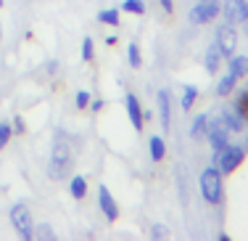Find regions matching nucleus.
Instances as JSON below:
<instances>
[{"label": "nucleus", "instance_id": "5", "mask_svg": "<svg viewBox=\"0 0 248 241\" xmlns=\"http://www.w3.org/2000/svg\"><path fill=\"white\" fill-rule=\"evenodd\" d=\"M219 0H198L196 5L190 8V14H187V19H190V24L196 27H203V24H211V21L219 19Z\"/></svg>", "mask_w": 248, "mask_h": 241}, {"label": "nucleus", "instance_id": "14", "mask_svg": "<svg viewBox=\"0 0 248 241\" xmlns=\"http://www.w3.org/2000/svg\"><path fill=\"white\" fill-rule=\"evenodd\" d=\"M227 72H232L235 77H248V56H240V53H235V56H230L227 58Z\"/></svg>", "mask_w": 248, "mask_h": 241}, {"label": "nucleus", "instance_id": "33", "mask_svg": "<svg viewBox=\"0 0 248 241\" xmlns=\"http://www.w3.org/2000/svg\"><path fill=\"white\" fill-rule=\"evenodd\" d=\"M0 43H3V24H0Z\"/></svg>", "mask_w": 248, "mask_h": 241}, {"label": "nucleus", "instance_id": "19", "mask_svg": "<svg viewBox=\"0 0 248 241\" xmlns=\"http://www.w3.org/2000/svg\"><path fill=\"white\" fill-rule=\"evenodd\" d=\"M196 101H198V87L196 85H185L182 87V98H180L182 111H190L193 106H196Z\"/></svg>", "mask_w": 248, "mask_h": 241}, {"label": "nucleus", "instance_id": "35", "mask_svg": "<svg viewBox=\"0 0 248 241\" xmlns=\"http://www.w3.org/2000/svg\"><path fill=\"white\" fill-rule=\"evenodd\" d=\"M0 8H3V0H0Z\"/></svg>", "mask_w": 248, "mask_h": 241}, {"label": "nucleus", "instance_id": "15", "mask_svg": "<svg viewBox=\"0 0 248 241\" xmlns=\"http://www.w3.org/2000/svg\"><path fill=\"white\" fill-rule=\"evenodd\" d=\"M235 87H238V77H235L232 72H227V74H222V77H219V82H217V96L227 98V96H232V93H235Z\"/></svg>", "mask_w": 248, "mask_h": 241}, {"label": "nucleus", "instance_id": "28", "mask_svg": "<svg viewBox=\"0 0 248 241\" xmlns=\"http://www.w3.org/2000/svg\"><path fill=\"white\" fill-rule=\"evenodd\" d=\"M11 130H14L16 135H24V133H27L24 117H19V114H16V117H14V122H11Z\"/></svg>", "mask_w": 248, "mask_h": 241}, {"label": "nucleus", "instance_id": "26", "mask_svg": "<svg viewBox=\"0 0 248 241\" xmlns=\"http://www.w3.org/2000/svg\"><path fill=\"white\" fill-rule=\"evenodd\" d=\"M11 138H14V130H11V125H8V122H0V151L8 146Z\"/></svg>", "mask_w": 248, "mask_h": 241}, {"label": "nucleus", "instance_id": "10", "mask_svg": "<svg viewBox=\"0 0 248 241\" xmlns=\"http://www.w3.org/2000/svg\"><path fill=\"white\" fill-rule=\"evenodd\" d=\"M156 103H158V122H161L164 133H169V127H172V93L167 87H161L156 93Z\"/></svg>", "mask_w": 248, "mask_h": 241}, {"label": "nucleus", "instance_id": "18", "mask_svg": "<svg viewBox=\"0 0 248 241\" xmlns=\"http://www.w3.org/2000/svg\"><path fill=\"white\" fill-rule=\"evenodd\" d=\"M206 127H209V114H196V120H193V125H190V138L203 140Z\"/></svg>", "mask_w": 248, "mask_h": 241}, {"label": "nucleus", "instance_id": "3", "mask_svg": "<svg viewBox=\"0 0 248 241\" xmlns=\"http://www.w3.org/2000/svg\"><path fill=\"white\" fill-rule=\"evenodd\" d=\"M246 146L243 143H232L230 140L227 146H222L219 151H214V156H211V164H214L217 170H219L222 175H232L235 170L240 167V164L246 162Z\"/></svg>", "mask_w": 248, "mask_h": 241}, {"label": "nucleus", "instance_id": "34", "mask_svg": "<svg viewBox=\"0 0 248 241\" xmlns=\"http://www.w3.org/2000/svg\"><path fill=\"white\" fill-rule=\"evenodd\" d=\"M243 146H246V151H248V135H246V140H243Z\"/></svg>", "mask_w": 248, "mask_h": 241}, {"label": "nucleus", "instance_id": "21", "mask_svg": "<svg viewBox=\"0 0 248 241\" xmlns=\"http://www.w3.org/2000/svg\"><path fill=\"white\" fill-rule=\"evenodd\" d=\"M232 109L238 111L240 117H243V120H246V125H248V87H246V90H240L238 96H235Z\"/></svg>", "mask_w": 248, "mask_h": 241}, {"label": "nucleus", "instance_id": "20", "mask_svg": "<svg viewBox=\"0 0 248 241\" xmlns=\"http://www.w3.org/2000/svg\"><path fill=\"white\" fill-rule=\"evenodd\" d=\"M98 21L106 27H119L122 24V16H119V8H103L98 11Z\"/></svg>", "mask_w": 248, "mask_h": 241}, {"label": "nucleus", "instance_id": "31", "mask_svg": "<svg viewBox=\"0 0 248 241\" xmlns=\"http://www.w3.org/2000/svg\"><path fill=\"white\" fill-rule=\"evenodd\" d=\"M87 109L95 111V114H98V111L103 109V98H90V106H87Z\"/></svg>", "mask_w": 248, "mask_h": 241}, {"label": "nucleus", "instance_id": "30", "mask_svg": "<svg viewBox=\"0 0 248 241\" xmlns=\"http://www.w3.org/2000/svg\"><path fill=\"white\" fill-rule=\"evenodd\" d=\"M158 5H161L164 14H172L174 11V0H158Z\"/></svg>", "mask_w": 248, "mask_h": 241}, {"label": "nucleus", "instance_id": "24", "mask_svg": "<svg viewBox=\"0 0 248 241\" xmlns=\"http://www.w3.org/2000/svg\"><path fill=\"white\" fill-rule=\"evenodd\" d=\"M93 58H95V43H93V37H82V61L90 64Z\"/></svg>", "mask_w": 248, "mask_h": 241}, {"label": "nucleus", "instance_id": "4", "mask_svg": "<svg viewBox=\"0 0 248 241\" xmlns=\"http://www.w3.org/2000/svg\"><path fill=\"white\" fill-rule=\"evenodd\" d=\"M8 220L14 225V231L19 233L21 239H32V231H34V220H32V212L24 202H16L8 212Z\"/></svg>", "mask_w": 248, "mask_h": 241}, {"label": "nucleus", "instance_id": "1", "mask_svg": "<svg viewBox=\"0 0 248 241\" xmlns=\"http://www.w3.org/2000/svg\"><path fill=\"white\" fill-rule=\"evenodd\" d=\"M74 167V151H72V140L63 130L56 133V140H53V151H50V162H48V175L50 180H63L72 175Z\"/></svg>", "mask_w": 248, "mask_h": 241}, {"label": "nucleus", "instance_id": "25", "mask_svg": "<svg viewBox=\"0 0 248 241\" xmlns=\"http://www.w3.org/2000/svg\"><path fill=\"white\" fill-rule=\"evenodd\" d=\"M32 239H56V233H53V228L48 223H37L32 231Z\"/></svg>", "mask_w": 248, "mask_h": 241}, {"label": "nucleus", "instance_id": "23", "mask_svg": "<svg viewBox=\"0 0 248 241\" xmlns=\"http://www.w3.org/2000/svg\"><path fill=\"white\" fill-rule=\"evenodd\" d=\"M119 11H124V14H132V16H143L145 14V0H124Z\"/></svg>", "mask_w": 248, "mask_h": 241}, {"label": "nucleus", "instance_id": "16", "mask_svg": "<svg viewBox=\"0 0 248 241\" xmlns=\"http://www.w3.org/2000/svg\"><path fill=\"white\" fill-rule=\"evenodd\" d=\"M69 193H72V199H77V202H82L87 196V178L85 175H72L69 178Z\"/></svg>", "mask_w": 248, "mask_h": 241}, {"label": "nucleus", "instance_id": "2", "mask_svg": "<svg viewBox=\"0 0 248 241\" xmlns=\"http://www.w3.org/2000/svg\"><path fill=\"white\" fill-rule=\"evenodd\" d=\"M198 191H201V196H203V202L211 204V207H219V204L224 202V175L214 167V164H209V167L201 170Z\"/></svg>", "mask_w": 248, "mask_h": 241}, {"label": "nucleus", "instance_id": "7", "mask_svg": "<svg viewBox=\"0 0 248 241\" xmlns=\"http://www.w3.org/2000/svg\"><path fill=\"white\" fill-rule=\"evenodd\" d=\"M230 133L227 130V125L222 122V117H211L209 114V127H206V135L203 138L209 140V146H211V151H219L222 146H227L230 143Z\"/></svg>", "mask_w": 248, "mask_h": 241}, {"label": "nucleus", "instance_id": "32", "mask_svg": "<svg viewBox=\"0 0 248 241\" xmlns=\"http://www.w3.org/2000/svg\"><path fill=\"white\" fill-rule=\"evenodd\" d=\"M219 241H230V233H224V231H219V236H217Z\"/></svg>", "mask_w": 248, "mask_h": 241}, {"label": "nucleus", "instance_id": "27", "mask_svg": "<svg viewBox=\"0 0 248 241\" xmlns=\"http://www.w3.org/2000/svg\"><path fill=\"white\" fill-rule=\"evenodd\" d=\"M90 93H87V90H77V96H74V106L77 109H87V106H90Z\"/></svg>", "mask_w": 248, "mask_h": 241}, {"label": "nucleus", "instance_id": "29", "mask_svg": "<svg viewBox=\"0 0 248 241\" xmlns=\"http://www.w3.org/2000/svg\"><path fill=\"white\" fill-rule=\"evenodd\" d=\"M151 236L153 239H164V236H167V228H164V225H153L151 228Z\"/></svg>", "mask_w": 248, "mask_h": 241}, {"label": "nucleus", "instance_id": "22", "mask_svg": "<svg viewBox=\"0 0 248 241\" xmlns=\"http://www.w3.org/2000/svg\"><path fill=\"white\" fill-rule=\"evenodd\" d=\"M127 61L132 69H140L143 67V53H140V45L138 43H129L127 45Z\"/></svg>", "mask_w": 248, "mask_h": 241}, {"label": "nucleus", "instance_id": "8", "mask_svg": "<svg viewBox=\"0 0 248 241\" xmlns=\"http://www.w3.org/2000/svg\"><path fill=\"white\" fill-rule=\"evenodd\" d=\"M219 16L230 24H246L248 21V0H222L219 3Z\"/></svg>", "mask_w": 248, "mask_h": 241}, {"label": "nucleus", "instance_id": "9", "mask_svg": "<svg viewBox=\"0 0 248 241\" xmlns=\"http://www.w3.org/2000/svg\"><path fill=\"white\" fill-rule=\"evenodd\" d=\"M98 207H100V215L108 223L119 220V204H116L114 193L108 191V186H98Z\"/></svg>", "mask_w": 248, "mask_h": 241}, {"label": "nucleus", "instance_id": "13", "mask_svg": "<svg viewBox=\"0 0 248 241\" xmlns=\"http://www.w3.org/2000/svg\"><path fill=\"white\" fill-rule=\"evenodd\" d=\"M219 117H222V122L227 125V130L232 133V135L246 130V120H243V117H240L235 109H224V111H219Z\"/></svg>", "mask_w": 248, "mask_h": 241}, {"label": "nucleus", "instance_id": "17", "mask_svg": "<svg viewBox=\"0 0 248 241\" xmlns=\"http://www.w3.org/2000/svg\"><path fill=\"white\" fill-rule=\"evenodd\" d=\"M148 151H151L153 162H164V156H167V143H164L161 135H151L148 138Z\"/></svg>", "mask_w": 248, "mask_h": 241}, {"label": "nucleus", "instance_id": "11", "mask_svg": "<svg viewBox=\"0 0 248 241\" xmlns=\"http://www.w3.org/2000/svg\"><path fill=\"white\" fill-rule=\"evenodd\" d=\"M124 106H127V114H129V122H132V127H135L138 133H143L145 120H143V106H140L138 96H135V93H127V96H124Z\"/></svg>", "mask_w": 248, "mask_h": 241}, {"label": "nucleus", "instance_id": "6", "mask_svg": "<svg viewBox=\"0 0 248 241\" xmlns=\"http://www.w3.org/2000/svg\"><path fill=\"white\" fill-rule=\"evenodd\" d=\"M214 43H217V48L222 51L224 58L235 56V51H238V29H235V24H230V21H222V24L217 27Z\"/></svg>", "mask_w": 248, "mask_h": 241}, {"label": "nucleus", "instance_id": "12", "mask_svg": "<svg viewBox=\"0 0 248 241\" xmlns=\"http://www.w3.org/2000/svg\"><path fill=\"white\" fill-rule=\"evenodd\" d=\"M222 61H224L222 51L217 48V43H211L209 48H206V53H203V69L209 74H217V72H219V67H222Z\"/></svg>", "mask_w": 248, "mask_h": 241}]
</instances>
